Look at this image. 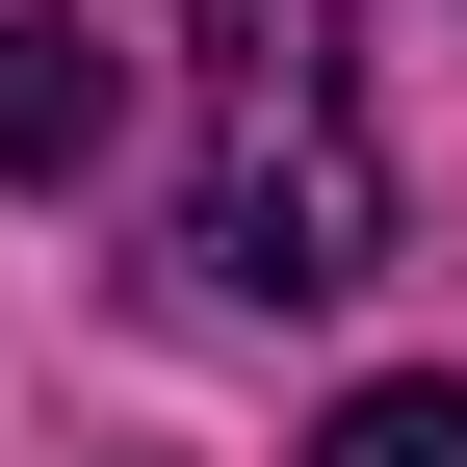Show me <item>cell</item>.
<instances>
[{
	"mask_svg": "<svg viewBox=\"0 0 467 467\" xmlns=\"http://www.w3.org/2000/svg\"><path fill=\"white\" fill-rule=\"evenodd\" d=\"M182 260L312 312L389 260V130H364V0H208L182 26Z\"/></svg>",
	"mask_w": 467,
	"mask_h": 467,
	"instance_id": "6da1fadb",
	"label": "cell"
},
{
	"mask_svg": "<svg viewBox=\"0 0 467 467\" xmlns=\"http://www.w3.org/2000/svg\"><path fill=\"white\" fill-rule=\"evenodd\" d=\"M104 104H130V78H104V26H78V0H0V182H78V156H104Z\"/></svg>",
	"mask_w": 467,
	"mask_h": 467,
	"instance_id": "7a4b0ae2",
	"label": "cell"
},
{
	"mask_svg": "<svg viewBox=\"0 0 467 467\" xmlns=\"http://www.w3.org/2000/svg\"><path fill=\"white\" fill-rule=\"evenodd\" d=\"M312 467H467V389H364V416H337Z\"/></svg>",
	"mask_w": 467,
	"mask_h": 467,
	"instance_id": "3957f363",
	"label": "cell"
}]
</instances>
